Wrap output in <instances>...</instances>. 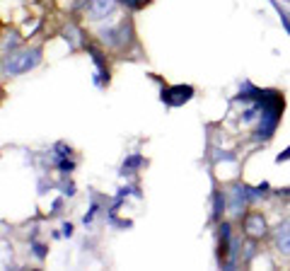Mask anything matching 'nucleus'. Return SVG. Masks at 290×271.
Returning <instances> with one entry per match:
<instances>
[{
  "label": "nucleus",
  "mask_w": 290,
  "mask_h": 271,
  "mask_svg": "<svg viewBox=\"0 0 290 271\" xmlns=\"http://www.w3.org/2000/svg\"><path fill=\"white\" fill-rule=\"evenodd\" d=\"M36 63H39V51H27V54H19L15 56L7 66H5V71L12 73V75H17V73H27L32 71Z\"/></svg>",
  "instance_id": "f257e3e1"
},
{
  "label": "nucleus",
  "mask_w": 290,
  "mask_h": 271,
  "mask_svg": "<svg viewBox=\"0 0 290 271\" xmlns=\"http://www.w3.org/2000/svg\"><path fill=\"white\" fill-rule=\"evenodd\" d=\"M114 5H116V0H92V5H90V17H92V19L107 17L109 12L114 10Z\"/></svg>",
  "instance_id": "f03ea898"
},
{
  "label": "nucleus",
  "mask_w": 290,
  "mask_h": 271,
  "mask_svg": "<svg viewBox=\"0 0 290 271\" xmlns=\"http://www.w3.org/2000/svg\"><path fill=\"white\" fill-rule=\"evenodd\" d=\"M247 230H249L252 235H264V218L259 216V213L249 216L247 218Z\"/></svg>",
  "instance_id": "7ed1b4c3"
},
{
  "label": "nucleus",
  "mask_w": 290,
  "mask_h": 271,
  "mask_svg": "<svg viewBox=\"0 0 290 271\" xmlns=\"http://www.w3.org/2000/svg\"><path fill=\"white\" fill-rule=\"evenodd\" d=\"M278 247H281V252L290 254V228L288 225L278 230Z\"/></svg>",
  "instance_id": "20e7f679"
},
{
  "label": "nucleus",
  "mask_w": 290,
  "mask_h": 271,
  "mask_svg": "<svg viewBox=\"0 0 290 271\" xmlns=\"http://www.w3.org/2000/svg\"><path fill=\"white\" fill-rule=\"evenodd\" d=\"M124 2H131L133 7H141V5H145V0H124Z\"/></svg>",
  "instance_id": "39448f33"
},
{
  "label": "nucleus",
  "mask_w": 290,
  "mask_h": 271,
  "mask_svg": "<svg viewBox=\"0 0 290 271\" xmlns=\"http://www.w3.org/2000/svg\"><path fill=\"white\" fill-rule=\"evenodd\" d=\"M288 158H290V148L286 150V153H283V155H281V158H278V160H288Z\"/></svg>",
  "instance_id": "423d86ee"
}]
</instances>
